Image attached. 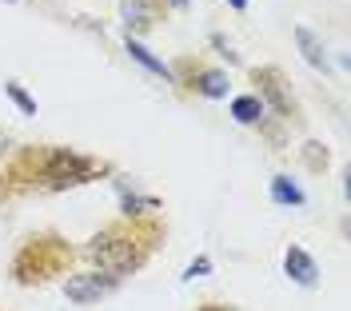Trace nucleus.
Returning a JSON list of instances; mask_svg holds the SVG:
<instances>
[{"instance_id": "obj_10", "label": "nucleus", "mask_w": 351, "mask_h": 311, "mask_svg": "<svg viewBox=\"0 0 351 311\" xmlns=\"http://www.w3.org/2000/svg\"><path fill=\"white\" fill-rule=\"evenodd\" d=\"M128 52H132V60H140V64L148 68V72H156V76H168V68H164V60H156L148 48L140 45V40H132L128 36Z\"/></svg>"}, {"instance_id": "obj_11", "label": "nucleus", "mask_w": 351, "mask_h": 311, "mask_svg": "<svg viewBox=\"0 0 351 311\" xmlns=\"http://www.w3.org/2000/svg\"><path fill=\"white\" fill-rule=\"evenodd\" d=\"M196 88L204 92V96H212V100H219V96L228 92V76H223V72H204Z\"/></svg>"}, {"instance_id": "obj_2", "label": "nucleus", "mask_w": 351, "mask_h": 311, "mask_svg": "<svg viewBox=\"0 0 351 311\" xmlns=\"http://www.w3.org/2000/svg\"><path fill=\"white\" fill-rule=\"evenodd\" d=\"M96 172H104L96 160H88V156H80V152H68V148H52V152L40 156V176H44V184H52V188L84 184V179H92Z\"/></svg>"}, {"instance_id": "obj_5", "label": "nucleus", "mask_w": 351, "mask_h": 311, "mask_svg": "<svg viewBox=\"0 0 351 311\" xmlns=\"http://www.w3.org/2000/svg\"><path fill=\"white\" fill-rule=\"evenodd\" d=\"M284 271L295 279V284H304V288H311L315 279H319V267H315V260L307 256L304 247H287L284 256Z\"/></svg>"}, {"instance_id": "obj_16", "label": "nucleus", "mask_w": 351, "mask_h": 311, "mask_svg": "<svg viewBox=\"0 0 351 311\" xmlns=\"http://www.w3.org/2000/svg\"><path fill=\"white\" fill-rule=\"evenodd\" d=\"M172 4H184V0H172Z\"/></svg>"}, {"instance_id": "obj_7", "label": "nucleus", "mask_w": 351, "mask_h": 311, "mask_svg": "<svg viewBox=\"0 0 351 311\" xmlns=\"http://www.w3.org/2000/svg\"><path fill=\"white\" fill-rule=\"evenodd\" d=\"M295 45L304 48V60H307V64H311V68H324V72H328V52H324V45L315 40V32H311V28H304V24L295 28Z\"/></svg>"}, {"instance_id": "obj_4", "label": "nucleus", "mask_w": 351, "mask_h": 311, "mask_svg": "<svg viewBox=\"0 0 351 311\" xmlns=\"http://www.w3.org/2000/svg\"><path fill=\"white\" fill-rule=\"evenodd\" d=\"M112 288H116V279H112V275H100V271H84V275H68L64 295L72 299V303H96V299H104Z\"/></svg>"}, {"instance_id": "obj_13", "label": "nucleus", "mask_w": 351, "mask_h": 311, "mask_svg": "<svg viewBox=\"0 0 351 311\" xmlns=\"http://www.w3.org/2000/svg\"><path fill=\"white\" fill-rule=\"evenodd\" d=\"M4 92L12 96V104H16V108H21L24 116H36V100H32V96H28V92L21 88V84H12V80H8V84H4Z\"/></svg>"}, {"instance_id": "obj_6", "label": "nucleus", "mask_w": 351, "mask_h": 311, "mask_svg": "<svg viewBox=\"0 0 351 311\" xmlns=\"http://www.w3.org/2000/svg\"><path fill=\"white\" fill-rule=\"evenodd\" d=\"M256 84H263V92H267V100L276 104V112H284V116H291V112H295V104H291V96L284 92V80H280V72H276V68H263V72H256Z\"/></svg>"}, {"instance_id": "obj_15", "label": "nucleus", "mask_w": 351, "mask_h": 311, "mask_svg": "<svg viewBox=\"0 0 351 311\" xmlns=\"http://www.w3.org/2000/svg\"><path fill=\"white\" fill-rule=\"evenodd\" d=\"M228 4H232V8H247V0H228Z\"/></svg>"}, {"instance_id": "obj_1", "label": "nucleus", "mask_w": 351, "mask_h": 311, "mask_svg": "<svg viewBox=\"0 0 351 311\" xmlns=\"http://www.w3.org/2000/svg\"><path fill=\"white\" fill-rule=\"evenodd\" d=\"M136 244H140L136 236L108 227V232H100V236L88 244V260L100 267V275H112V279H120L124 271H132V267L144 260V251H140Z\"/></svg>"}, {"instance_id": "obj_9", "label": "nucleus", "mask_w": 351, "mask_h": 311, "mask_svg": "<svg viewBox=\"0 0 351 311\" xmlns=\"http://www.w3.org/2000/svg\"><path fill=\"white\" fill-rule=\"evenodd\" d=\"M271 200L276 203H304V192H300V184H291L287 176H276L271 179Z\"/></svg>"}, {"instance_id": "obj_3", "label": "nucleus", "mask_w": 351, "mask_h": 311, "mask_svg": "<svg viewBox=\"0 0 351 311\" xmlns=\"http://www.w3.org/2000/svg\"><path fill=\"white\" fill-rule=\"evenodd\" d=\"M68 260V247L60 240H32L16 256V279L21 284H36V279H48L52 271H60V264Z\"/></svg>"}, {"instance_id": "obj_14", "label": "nucleus", "mask_w": 351, "mask_h": 311, "mask_svg": "<svg viewBox=\"0 0 351 311\" xmlns=\"http://www.w3.org/2000/svg\"><path fill=\"white\" fill-rule=\"evenodd\" d=\"M208 271H212V260H204V256H199L196 264H188V271H184V279H196V275H208Z\"/></svg>"}, {"instance_id": "obj_8", "label": "nucleus", "mask_w": 351, "mask_h": 311, "mask_svg": "<svg viewBox=\"0 0 351 311\" xmlns=\"http://www.w3.org/2000/svg\"><path fill=\"white\" fill-rule=\"evenodd\" d=\"M232 116H236L240 124H256L263 116V100L260 96H236V100H232Z\"/></svg>"}, {"instance_id": "obj_12", "label": "nucleus", "mask_w": 351, "mask_h": 311, "mask_svg": "<svg viewBox=\"0 0 351 311\" xmlns=\"http://www.w3.org/2000/svg\"><path fill=\"white\" fill-rule=\"evenodd\" d=\"M120 208H124V216H144V212H156V200H148V196H132V192H124V200H120Z\"/></svg>"}]
</instances>
